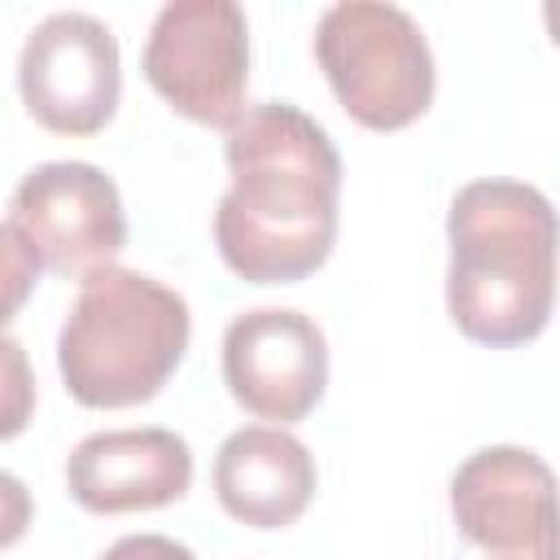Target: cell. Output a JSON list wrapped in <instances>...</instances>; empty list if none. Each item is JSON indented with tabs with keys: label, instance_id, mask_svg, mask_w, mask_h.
Returning a JSON list of instances; mask_svg holds the SVG:
<instances>
[{
	"label": "cell",
	"instance_id": "cell-1",
	"mask_svg": "<svg viewBox=\"0 0 560 560\" xmlns=\"http://www.w3.org/2000/svg\"><path fill=\"white\" fill-rule=\"evenodd\" d=\"M232 188L214 210V245L249 284H293L319 271L337 241L341 153L298 105H249L228 127Z\"/></svg>",
	"mask_w": 560,
	"mask_h": 560
},
{
	"label": "cell",
	"instance_id": "cell-2",
	"mask_svg": "<svg viewBox=\"0 0 560 560\" xmlns=\"http://www.w3.org/2000/svg\"><path fill=\"white\" fill-rule=\"evenodd\" d=\"M446 311L468 341H534L556 306L560 214L521 179H472L446 210Z\"/></svg>",
	"mask_w": 560,
	"mask_h": 560
},
{
	"label": "cell",
	"instance_id": "cell-3",
	"mask_svg": "<svg viewBox=\"0 0 560 560\" xmlns=\"http://www.w3.org/2000/svg\"><path fill=\"white\" fill-rule=\"evenodd\" d=\"M188 302L131 267H101L83 276L79 298L57 337V368L83 407L149 402L188 350Z\"/></svg>",
	"mask_w": 560,
	"mask_h": 560
},
{
	"label": "cell",
	"instance_id": "cell-4",
	"mask_svg": "<svg viewBox=\"0 0 560 560\" xmlns=\"http://www.w3.org/2000/svg\"><path fill=\"white\" fill-rule=\"evenodd\" d=\"M315 61L341 109L368 131H398L433 101L438 74L429 39L398 4H328L315 26Z\"/></svg>",
	"mask_w": 560,
	"mask_h": 560
},
{
	"label": "cell",
	"instance_id": "cell-5",
	"mask_svg": "<svg viewBox=\"0 0 560 560\" xmlns=\"http://www.w3.org/2000/svg\"><path fill=\"white\" fill-rule=\"evenodd\" d=\"M149 88L201 127H236L249 88V26L232 0H175L144 44Z\"/></svg>",
	"mask_w": 560,
	"mask_h": 560
},
{
	"label": "cell",
	"instance_id": "cell-6",
	"mask_svg": "<svg viewBox=\"0 0 560 560\" xmlns=\"http://www.w3.org/2000/svg\"><path fill=\"white\" fill-rule=\"evenodd\" d=\"M39 267L92 276L127 245V214L114 179L92 162H44L9 197V219Z\"/></svg>",
	"mask_w": 560,
	"mask_h": 560
},
{
	"label": "cell",
	"instance_id": "cell-7",
	"mask_svg": "<svg viewBox=\"0 0 560 560\" xmlns=\"http://www.w3.org/2000/svg\"><path fill=\"white\" fill-rule=\"evenodd\" d=\"M451 512L486 560H560V481L525 446H486L451 477Z\"/></svg>",
	"mask_w": 560,
	"mask_h": 560
},
{
	"label": "cell",
	"instance_id": "cell-8",
	"mask_svg": "<svg viewBox=\"0 0 560 560\" xmlns=\"http://www.w3.org/2000/svg\"><path fill=\"white\" fill-rule=\"evenodd\" d=\"M18 92L26 114L57 136H96L122 92L118 44L92 13L44 18L18 57Z\"/></svg>",
	"mask_w": 560,
	"mask_h": 560
},
{
	"label": "cell",
	"instance_id": "cell-9",
	"mask_svg": "<svg viewBox=\"0 0 560 560\" xmlns=\"http://www.w3.org/2000/svg\"><path fill=\"white\" fill-rule=\"evenodd\" d=\"M223 381L249 416L293 424L324 398L328 341L302 311H245L223 332Z\"/></svg>",
	"mask_w": 560,
	"mask_h": 560
},
{
	"label": "cell",
	"instance_id": "cell-10",
	"mask_svg": "<svg viewBox=\"0 0 560 560\" xmlns=\"http://www.w3.org/2000/svg\"><path fill=\"white\" fill-rule=\"evenodd\" d=\"M192 451L171 429H105L83 438L66 459V490L79 508L118 516L184 499Z\"/></svg>",
	"mask_w": 560,
	"mask_h": 560
},
{
	"label": "cell",
	"instance_id": "cell-11",
	"mask_svg": "<svg viewBox=\"0 0 560 560\" xmlns=\"http://www.w3.org/2000/svg\"><path fill=\"white\" fill-rule=\"evenodd\" d=\"M315 455L276 424L236 429L214 455V494L249 529H284L315 499Z\"/></svg>",
	"mask_w": 560,
	"mask_h": 560
},
{
	"label": "cell",
	"instance_id": "cell-12",
	"mask_svg": "<svg viewBox=\"0 0 560 560\" xmlns=\"http://www.w3.org/2000/svg\"><path fill=\"white\" fill-rule=\"evenodd\" d=\"M101 560H197V556L166 534H127Z\"/></svg>",
	"mask_w": 560,
	"mask_h": 560
},
{
	"label": "cell",
	"instance_id": "cell-13",
	"mask_svg": "<svg viewBox=\"0 0 560 560\" xmlns=\"http://www.w3.org/2000/svg\"><path fill=\"white\" fill-rule=\"evenodd\" d=\"M542 22H547V31H551V39H556V48H560V0H547V4H542Z\"/></svg>",
	"mask_w": 560,
	"mask_h": 560
}]
</instances>
